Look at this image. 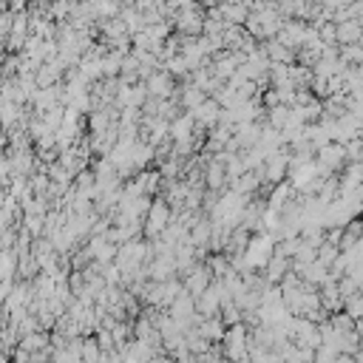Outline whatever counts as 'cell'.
<instances>
[{"mask_svg":"<svg viewBox=\"0 0 363 363\" xmlns=\"http://www.w3.org/2000/svg\"><path fill=\"white\" fill-rule=\"evenodd\" d=\"M335 37H338L341 46H357V43L363 40V26H360L357 20L346 18V20H341V23L335 26Z\"/></svg>","mask_w":363,"mask_h":363,"instance_id":"cell-1","label":"cell"},{"mask_svg":"<svg viewBox=\"0 0 363 363\" xmlns=\"http://www.w3.org/2000/svg\"><path fill=\"white\" fill-rule=\"evenodd\" d=\"M335 258H338V250H335L332 244H326V247L321 250V261H324V264H329V261H335Z\"/></svg>","mask_w":363,"mask_h":363,"instance_id":"cell-2","label":"cell"}]
</instances>
